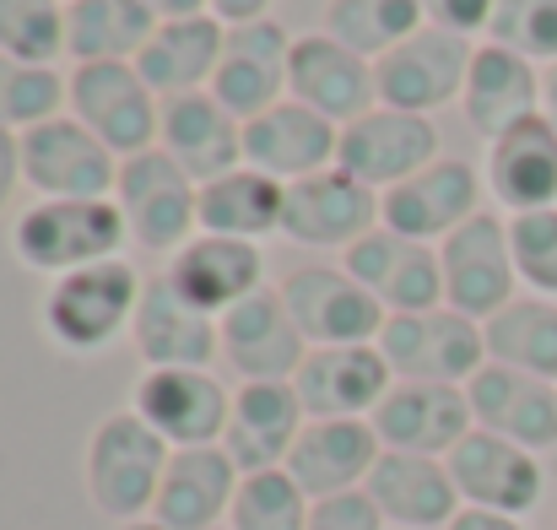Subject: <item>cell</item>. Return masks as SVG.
Instances as JSON below:
<instances>
[{"mask_svg":"<svg viewBox=\"0 0 557 530\" xmlns=\"http://www.w3.org/2000/svg\"><path fill=\"white\" fill-rule=\"evenodd\" d=\"M282 211H287V184H276L260 169H233V174L200 184V233L211 238H244L260 244L271 233H282Z\"/></svg>","mask_w":557,"mask_h":530,"instance_id":"836d02e7","label":"cell"},{"mask_svg":"<svg viewBox=\"0 0 557 530\" xmlns=\"http://www.w3.org/2000/svg\"><path fill=\"white\" fill-rule=\"evenodd\" d=\"M276 287L309 347H373L389 320L369 287L347 276V266H298Z\"/></svg>","mask_w":557,"mask_h":530,"instance_id":"8fae6325","label":"cell"},{"mask_svg":"<svg viewBox=\"0 0 557 530\" xmlns=\"http://www.w3.org/2000/svg\"><path fill=\"white\" fill-rule=\"evenodd\" d=\"M211 16H216L222 27L260 22V16H271V0H211Z\"/></svg>","mask_w":557,"mask_h":530,"instance_id":"bcb514c9","label":"cell"},{"mask_svg":"<svg viewBox=\"0 0 557 530\" xmlns=\"http://www.w3.org/2000/svg\"><path fill=\"white\" fill-rule=\"evenodd\" d=\"M238 482H244V471L227 460L222 444L174 449L163 488H158V504H152V520L163 530H222L233 515Z\"/></svg>","mask_w":557,"mask_h":530,"instance_id":"f1b7e54d","label":"cell"},{"mask_svg":"<svg viewBox=\"0 0 557 530\" xmlns=\"http://www.w3.org/2000/svg\"><path fill=\"white\" fill-rule=\"evenodd\" d=\"M287 98L325 114L331 125H352L369 109H379V87H373V60L358 49L336 44L331 33H309L293 44V65H287Z\"/></svg>","mask_w":557,"mask_h":530,"instance_id":"ffe728a7","label":"cell"},{"mask_svg":"<svg viewBox=\"0 0 557 530\" xmlns=\"http://www.w3.org/2000/svg\"><path fill=\"white\" fill-rule=\"evenodd\" d=\"M433 158H444L438 125L428 114H400V109H369L363 120L342 125V147H336V169H347L358 184H369L373 195L422 174Z\"/></svg>","mask_w":557,"mask_h":530,"instance_id":"2e32d148","label":"cell"},{"mask_svg":"<svg viewBox=\"0 0 557 530\" xmlns=\"http://www.w3.org/2000/svg\"><path fill=\"white\" fill-rule=\"evenodd\" d=\"M65 114H76L120 163L158 147L163 98L141 82L136 65L103 60V65H71L65 76Z\"/></svg>","mask_w":557,"mask_h":530,"instance_id":"277c9868","label":"cell"},{"mask_svg":"<svg viewBox=\"0 0 557 530\" xmlns=\"http://www.w3.org/2000/svg\"><path fill=\"white\" fill-rule=\"evenodd\" d=\"M293 33L276 22V16H260V22H238L227 27L222 38V65L211 76V98L238 120L249 125L255 114L276 109L287 98V65H293Z\"/></svg>","mask_w":557,"mask_h":530,"instance_id":"4fadbf2b","label":"cell"},{"mask_svg":"<svg viewBox=\"0 0 557 530\" xmlns=\"http://www.w3.org/2000/svg\"><path fill=\"white\" fill-rule=\"evenodd\" d=\"M216 325H222V357L238 373V384H293V373L309 357L298 320L282 304V287H260Z\"/></svg>","mask_w":557,"mask_h":530,"instance_id":"e0dca14e","label":"cell"},{"mask_svg":"<svg viewBox=\"0 0 557 530\" xmlns=\"http://www.w3.org/2000/svg\"><path fill=\"white\" fill-rule=\"evenodd\" d=\"M158 22H180V16H206L211 11V0H141Z\"/></svg>","mask_w":557,"mask_h":530,"instance_id":"c3c4849f","label":"cell"},{"mask_svg":"<svg viewBox=\"0 0 557 530\" xmlns=\"http://www.w3.org/2000/svg\"><path fill=\"white\" fill-rule=\"evenodd\" d=\"M309 530H389L384 515L373 509V498L358 488V493H336V498H320L309 509Z\"/></svg>","mask_w":557,"mask_h":530,"instance_id":"7bdbcfd3","label":"cell"},{"mask_svg":"<svg viewBox=\"0 0 557 530\" xmlns=\"http://www.w3.org/2000/svg\"><path fill=\"white\" fill-rule=\"evenodd\" d=\"M131 244L125 211L114 195L103 200H33L11 222V255L16 266L38 276H71L103 260H120Z\"/></svg>","mask_w":557,"mask_h":530,"instance_id":"7a4b0ae2","label":"cell"},{"mask_svg":"<svg viewBox=\"0 0 557 530\" xmlns=\"http://www.w3.org/2000/svg\"><path fill=\"white\" fill-rule=\"evenodd\" d=\"M395 373L379 347H309L304 368L293 373V390L309 411V422H352L373 417L389 395Z\"/></svg>","mask_w":557,"mask_h":530,"instance_id":"7402d4cb","label":"cell"},{"mask_svg":"<svg viewBox=\"0 0 557 530\" xmlns=\"http://www.w3.org/2000/svg\"><path fill=\"white\" fill-rule=\"evenodd\" d=\"M460 114L482 141H498L509 131H520L525 120L542 114V71L498 44H482L471 54L466 71V93H460Z\"/></svg>","mask_w":557,"mask_h":530,"instance_id":"83f0119b","label":"cell"},{"mask_svg":"<svg viewBox=\"0 0 557 530\" xmlns=\"http://www.w3.org/2000/svg\"><path fill=\"white\" fill-rule=\"evenodd\" d=\"M444 304L476 325H487L504 304H515L520 293V271H515V249H509V222L493 211H476L471 222H460L444 244Z\"/></svg>","mask_w":557,"mask_h":530,"instance_id":"52a82bcc","label":"cell"},{"mask_svg":"<svg viewBox=\"0 0 557 530\" xmlns=\"http://www.w3.org/2000/svg\"><path fill=\"white\" fill-rule=\"evenodd\" d=\"M222 38H227V27L211 11L206 16H180V22H158L147 49L136 54V71L163 103L185 98V93H206L216 65H222Z\"/></svg>","mask_w":557,"mask_h":530,"instance_id":"1f68e13d","label":"cell"},{"mask_svg":"<svg viewBox=\"0 0 557 530\" xmlns=\"http://www.w3.org/2000/svg\"><path fill=\"white\" fill-rule=\"evenodd\" d=\"M222 530H227V526H222Z\"/></svg>","mask_w":557,"mask_h":530,"instance_id":"f5cc1de1","label":"cell"},{"mask_svg":"<svg viewBox=\"0 0 557 530\" xmlns=\"http://www.w3.org/2000/svg\"><path fill=\"white\" fill-rule=\"evenodd\" d=\"M471 54H476L471 38L444 33V27H417L406 44H395L384 60H373L379 109H400V114H428L433 120V109L460 103Z\"/></svg>","mask_w":557,"mask_h":530,"instance_id":"30bf717a","label":"cell"},{"mask_svg":"<svg viewBox=\"0 0 557 530\" xmlns=\"http://www.w3.org/2000/svg\"><path fill=\"white\" fill-rule=\"evenodd\" d=\"M379 227V195L347 169H325L287 184L282 233L304 249H352L363 233Z\"/></svg>","mask_w":557,"mask_h":530,"instance_id":"44dd1931","label":"cell"},{"mask_svg":"<svg viewBox=\"0 0 557 530\" xmlns=\"http://www.w3.org/2000/svg\"><path fill=\"white\" fill-rule=\"evenodd\" d=\"M16 184H22V136L0 131V217H5V206H11Z\"/></svg>","mask_w":557,"mask_h":530,"instance_id":"f6af8a7d","label":"cell"},{"mask_svg":"<svg viewBox=\"0 0 557 530\" xmlns=\"http://www.w3.org/2000/svg\"><path fill=\"white\" fill-rule=\"evenodd\" d=\"M114 178L120 158L76 114H54L22 131V184L38 200H103L114 195Z\"/></svg>","mask_w":557,"mask_h":530,"instance_id":"9c48e42d","label":"cell"},{"mask_svg":"<svg viewBox=\"0 0 557 530\" xmlns=\"http://www.w3.org/2000/svg\"><path fill=\"white\" fill-rule=\"evenodd\" d=\"M466 400H471L476 428H487L531 455L557 449V384L547 379L504 368V362H482L466 384Z\"/></svg>","mask_w":557,"mask_h":530,"instance_id":"d6986e66","label":"cell"},{"mask_svg":"<svg viewBox=\"0 0 557 530\" xmlns=\"http://www.w3.org/2000/svg\"><path fill=\"white\" fill-rule=\"evenodd\" d=\"M141 287H147V276L125 255L87 266V271H71V276H54L38 298V331L65 357L109 353L120 336H131Z\"/></svg>","mask_w":557,"mask_h":530,"instance_id":"6da1fadb","label":"cell"},{"mask_svg":"<svg viewBox=\"0 0 557 530\" xmlns=\"http://www.w3.org/2000/svg\"><path fill=\"white\" fill-rule=\"evenodd\" d=\"M336 147H342V125H331L325 114L293 98H282L276 109L244 125V163L271 174L276 184H298V178L336 169Z\"/></svg>","mask_w":557,"mask_h":530,"instance_id":"603a6c76","label":"cell"},{"mask_svg":"<svg viewBox=\"0 0 557 530\" xmlns=\"http://www.w3.org/2000/svg\"><path fill=\"white\" fill-rule=\"evenodd\" d=\"M0 54L54 65L65 54V0H0Z\"/></svg>","mask_w":557,"mask_h":530,"instance_id":"ab89813d","label":"cell"},{"mask_svg":"<svg viewBox=\"0 0 557 530\" xmlns=\"http://www.w3.org/2000/svg\"><path fill=\"white\" fill-rule=\"evenodd\" d=\"M417 27H428L417 0H331L325 5V33L336 44L358 49L363 60H384Z\"/></svg>","mask_w":557,"mask_h":530,"instance_id":"8d00e7d4","label":"cell"},{"mask_svg":"<svg viewBox=\"0 0 557 530\" xmlns=\"http://www.w3.org/2000/svg\"><path fill=\"white\" fill-rule=\"evenodd\" d=\"M342 266H347V276H358L373 298L384 304V315L444 309V260H438V244H417V238H400L389 227H373L352 249H342Z\"/></svg>","mask_w":557,"mask_h":530,"instance_id":"9a60e30c","label":"cell"},{"mask_svg":"<svg viewBox=\"0 0 557 530\" xmlns=\"http://www.w3.org/2000/svg\"><path fill=\"white\" fill-rule=\"evenodd\" d=\"M444 530H525V520H515V515H493V509H460Z\"/></svg>","mask_w":557,"mask_h":530,"instance_id":"7dc6e473","label":"cell"},{"mask_svg":"<svg viewBox=\"0 0 557 530\" xmlns=\"http://www.w3.org/2000/svg\"><path fill=\"white\" fill-rule=\"evenodd\" d=\"M363 493L373 498V509L384 515L389 530H444L466 509L444 460H433V455H400V449H384L379 455V466L369 471Z\"/></svg>","mask_w":557,"mask_h":530,"instance_id":"4316f807","label":"cell"},{"mask_svg":"<svg viewBox=\"0 0 557 530\" xmlns=\"http://www.w3.org/2000/svg\"><path fill=\"white\" fill-rule=\"evenodd\" d=\"M163 276L174 282V293L185 304L222 320L227 309H238L244 298H255L265 287V255H260V244H244V238L195 233L180 255H169Z\"/></svg>","mask_w":557,"mask_h":530,"instance_id":"cb8c5ba5","label":"cell"},{"mask_svg":"<svg viewBox=\"0 0 557 530\" xmlns=\"http://www.w3.org/2000/svg\"><path fill=\"white\" fill-rule=\"evenodd\" d=\"M487 195L509 217L557 206V131L542 114L487 141Z\"/></svg>","mask_w":557,"mask_h":530,"instance_id":"d6a6232c","label":"cell"},{"mask_svg":"<svg viewBox=\"0 0 557 530\" xmlns=\"http://www.w3.org/2000/svg\"><path fill=\"white\" fill-rule=\"evenodd\" d=\"M131 347L147 368H211V357H222V325L200 315L195 304H185L174 282L158 271L141 287Z\"/></svg>","mask_w":557,"mask_h":530,"instance_id":"d4e9b609","label":"cell"},{"mask_svg":"<svg viewBox=\"0 0 557 530\" xmlns=\"http://www.w3.org/2000/svg\"><path fill=\"white\" fill-rule=\"evenodd\" d=\"M158 33V16L141 0H71L65 5V60L76 65H136L147 38Z\"/></svg>","mask_w":557,"mask_h":530,"instance_id":"e575fe53","label":"cell"},{"mask_svg":"<svg viewBox=\"0 0 557 530\" xmlns=\"http://www.w3.org/2000/svg\"><path fill=\"white\" fill-rule=\"evenodd\" d=\"M384 444L373 433L369 417H352V422H309L287 455V477L320 504V498H336V493H358L369 482V471L379 466Z\"/></svg>","mask_w":557,"mask_h":530,"instance_id":"f546056e","label":"cell"},{"mask_svg":"<svg viewBox=\"0 0 557 530\" xmlns=\"http://www.w3.org/2000/svg\"><path fill=\"white\" fill-rule=\"evenodd\" d=\"M158 147L185 169L195 184L244 169V125L211 98V93H185L163 103V125H158Z\"/></svg>","mask_w":557,"mask_h":530,"instance_id":"4dcf8cb0","label":"cell"},{"mask_svg":"<svg viewBox=\"0 0 557 530\" xmlns=\"http://www.w3.org/2000/svg\"><path fill=\"white\" fill-rule=\"evenodd\" d=\"M169 460H174V449L131 406L125 411H109L87 433V455H82L87 504L103 520H114V526L152 520V504H158V488H163Z\"/></svg>","mask_w":557,"mask_h":530,"instance_id":"3957f363","label":"cell"},{"mask_svg":"<svg viewBox=\"0 0 557 530\" xmlns=\"http://www.w3.org/2000/svg\"><path fill=\"white\" fill-rule=\"evenodd\" d=\"M114 200L125 211L131 244H141L147 255H180L189 238L200 233V184L163 152H136L120 163L114 178Z\"/></svg>","mask_w":557,"mask_h":530,"instance_id":"5b68a950","label":"cell"},{"mask_svg":"<svg viewBox=\"0 0 557 530\" xmlns=\"http://www.w3.org/2000/svg\"><path fill=\"white\" fill-rule=\"evenodd\" d=\"M542 120L557 131V65H547V71H542Z\"/></svg>","mask_w":557,"mask_h":530,"instance_id":"681fc988","label":"cell"},{"mask_svg":"<svg viewBox=\"0 0 557 530\" xmlns=\"http://www.w3.org/2000/svg\"><path fill=\"white\" fill-rule=\"evenodd\" d=\"M65 5H71V0H65Z\"/></svg>","mask_w":557,"mask_h":530,"instance_id":"816d5d0a","label":"cell"},{"mask_svg":"<svg viewBox=\"0 0 557 530\" xmlns=\"http://www.w3.org/2000/svg\"><path fill=\"white\" fill-rule=\"evenodd\" d=\"M54 114H65V76L54 65H22L0 54V131L22 136Z\"/></svg>","mask_w":557,"mask_h":530,"instance_id":"f35d334b","label":"cell"},{"mask_svg":"<svg viewBox=\"0 0 557 530\" xmlns=\"http://www.w3.org/2000/svg\"><path fill=\"white\" fill-rule=\"evenodd\" d=\"M455 488H460V504L466 509H493V515H515L525 520L542 498H547V471H542V455L487 433V428H471L449 455H444Z\"/></svg>","mask_w":557,"mask_h":530,"instance_id":"7c38bea8","label":"cell"},{"mask_svg":"<svg viewBox=\"0 0 557 530\" xmlns=\"http://www.w3.org/2000/svg\"><path fill=\"white\" fill-rule=\"evenodd\" d=\"M509 249L520 287H531L536 298H557V206L509 217Z\"/></svg>","mask_w":557,"mask_h":530,"instance_id":"b9f144b4","label":"cell"},{"mask_svg":"<svg viewBox=\"0 0 557 530\" xmlns=\"http://www.w3.org/2000/svg\"><path fill=\"white\" fill-rule=\"evenodd\" d=\"M314 498L287 471H255L238 482L227 530H309Z\"/></svg>","mask_w":557,"mask_h":530,"instance_id":"74e56055","label":"cell"},{"mask_svg":"<svg viewBox=\"0 0 557 530\" xmlns=\"http://www.w3.org/2000/svg\"><path fill=\"white\" fill-rule=\"evenodd\" d=\"M487 362H504V368H520V373H536L557 384V298H515L504 304L487 325Z\"/></svg>","mask_w":557,"mask_h":530,"instance_id":"d590c367","label":"cell"},{"mask_svg":"<svg viewBox=\"0 0 557 530\" xmlns=\"http://www.w3.org/2000/svg\"><path fill=\"white\" fill-rule=\"evenodd\" d=\"M131 411L169 449H206L227 433L233 390L211 368H147L131 390Z\"/></svg>","mask_w":557,"mask_h":530,"instance_id":"ba28073f","label":"cell"},{"mask_svg":"<svg viewBox=\"0 0 557 530\" xmlns=\"http://www.w3.org/2000/svg\"><path fill=\"white\" fill-rule=\"evenodd\" d=\"M476 211H482V174L466 158H433L422 174L400 178L395 189L379 195V227L417 244H444Z\"/></svg>","mask_w":557,"mask_h":530,"instance_id":"5bb4252c","label":"cell"},{"mask_svg":"<svg viewBox=\"0 0 557 530\" xmlns=\"http://www.w3.org/2000/svg\"><path fill=\"white\" fill-rule=\"evenodd\" d=\"M369 422L384 449L433 455V460H444V455L476 428V422H471L466 384H417V379H395Z\"/></svg>","mask_w":557,"mask_h":530,"instance_id":"ac0fdd59","label":"cell"},{"mask_svg":"<svg viewBox=\"0 0 557 530\" xmlns=\"http://www.w3.org/2000/svg\"><path fill=\"white\" fill-rule=\"evenodd\" d=\"M395 379L417 384H471V373L487 362V336L476 320L444 309L428 315H389L379 342H373Z\"/></svg>","mask_w":557,"mask_h":530,"instance_id":"8992f818","label":"cell"},{"mask_svg":"<svg viewBox=\"0 0 557 530\" xmlns=\"http://www.w3.org/2000/svg\"><path fill=\"white\" fill-rule=\"evenodd\" d=\"M309 428V411L293 384H238L233 390V417L222 433L227 460L255 477V471H282L298 433Z\"/></svg>","mask_w":557,"mask_h":530,"instance_id":"484cf974","label":"cell"},{"mask_svg":"<svg viewBox=\"0 0 557 530\" xmlns=\"http://www.w3.org/2000/svg\"><path fill=\"white\" fill-rule=\"evenodd\" d=\"M417 5H422V22L428 27H444V33L471 38V33H487V16H493L498 0H417Z\"/></svg>","mask_w":557,"mask_h":530,"instance_id":"ee69618b","label":"cell"},{"mask_svg":"<svg viewBox=\"0 0 557 530\" xmlns=\"http://www.w3.org/2000/svg\"><path fill=\"white\" fill-rule=\"evenodd\" d=\"M114 530H163L158 520H131V526H114Z\"/></svg>","mask_w":557,"mask_h":530,"instance_id":"f907efd6","label":"cell"},{"mask_svg":"<svg viewBox=\"0 0 557 530\" xmlns=\"http://www.w3.org/2000/svg\"><path fill=\"white\" fill-rule=\"evenodd\" d=\"M487 44L531 65H557V0H498L487 16Z\"/></svg>","mask_w":557,"mask_h":530,"instance_id":"60d3db41","label":"cell"}]
</instances>
